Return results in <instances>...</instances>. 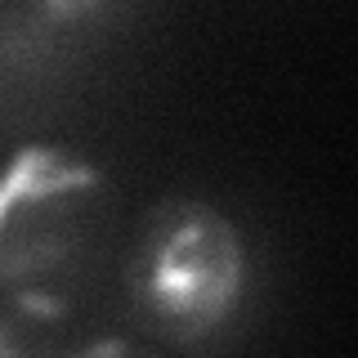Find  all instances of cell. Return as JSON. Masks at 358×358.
Masks as SVG:
<instances>
[{
  "mask_svg": "<svg viewBox=\"0 0 358 358\" xmlns=\"http://www.w3.org/2000/svg\"><path fill=\"white\" fill-rule=\"evenodd\" d=\"M139 322L171 345L215 336L246 291V246L238 224L201 197H166L143 215L121 264Z\"/></svg>",
  "mask_w": 358,
  "mask_h": 358,
  "instance_id": "2",
  "label": "cell"
},
{
  "mask_svg": "<svg viewBox=\"0 0 358 358\" xmlns=\"http://www.w3.org/2000/svg\"><path fill=\"white\" fill-rule=\"evenodd\" d=\"M0 358H41V354H31V345L18 336L14 318H0ZM67 358H166V354L152 350V345H143V341H130V336H103V341H90L85 350H76Z\"/></svg>",
  "mask_w": 358,
  "mask_h": 358,
  "instance_id": "3",
  "label": "cell"
},
{
  "mask_svg": "<svg viewBox=\"0 0 358 358\" xmlns=\"http://www.w3.org/2000/svg\"><path fill=\"white\" fill-rule=\"evenodd\" d=\"M121 193L99 166L31 143L0 171V296L22 318L63 322L108 273Z\"/></svg>",
  "mask_w": 358,
  "mask_h": 358,
  "instance_id": "1",
  "label": "cell"
}]
</instances>
